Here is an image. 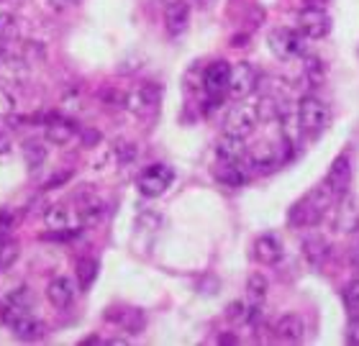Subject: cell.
Segmentation results:
<instances>
[{"instance_id":"cell-1","label":"cell","mask_w":359,"mask_h":346,"mask_svg":"<svg viewBox=\"0 0 359 346\" xmlns=\"http://www.w3.org/2000/svg\"><path fill=\"white\" fill-rule=\"evenodd\" d=\"M337 198L331 195L329 188L326 185H318V188H313L308 195H303L298 200V203L290 208V216H287V221H290L292 228H311V226H318L323 221V216H326V211L331 208V203H334Z\"/></svg>"},{"instance_id":"cell-2","label":"cell","mask_w":359,"mask_h":346,"mask_svg":"<svg viewBox=\"0 0 359 346\" xmlns=\"http://www.w3.org/2000/svg\"><path fill=\"white\" fill-rule=\"evenodd\" d=\"M295 116H298L300 131H303V136H308V139H318V136L329 128V120H331L329 106H326L321 98H316V95H303Z\"/></svg>"},{"instance_id":"cell-3","label":"cell","mask_w":359,"mask_h":346,"mask_svg":"<svg viewBox=\"0 0 359 346\" xmlns=\"http://www.w3.org/2000/svg\"><path fill=\"white\" fill-rule=\"evenodd\" d=\"M306 41L308 39L303 36L298 29H287V26L272 29L267 36V44H269V49H272V54L283 62L306 57Z\"/></svg>"},{"instance_id":"cell-4","label":"cell","mask_w":359,"mask_h":346,"mask_svg":"<svg viewBox=\"0 0 359 346\" xmlns=\"http://www.w3.org/2000/svg\"><path fill=\"white\" fill-rule=\"evenodd\" d=\"M257 126H259L257 106H255V103H247V98L236 100V106L229 108V113L224 116V134L247 139V136L255 134Z\"/></svg>"},{"instance_id":"cell-5","label":"cell","mask_w":359,"mask_h":346,"mask_svg":"<svg viewBox=\"0 0 359 346\" xmlns=\"http://www.w3.org/2000/svg\"><path fill=\"white\" fill-rule=\"evenodd\" d=\"M298 31L306 39H326L331 34V15L321 6H308L298 13Z\"/></svg>"},{"instance_id":"cell-6","label":"cell","mask_w":359,"mask_h":346,"mask_svg":"<svg viewBox=\"0 0 359 346\" xmlns=\"http://www.w3.org/2000/svg\"><path fill=\"white\" fill-rule=\"evenodd\" d=\"M172 180H175V172L167 165H151L139 174L136 185H139V193L144 198H159L165 195L167 188L172 185Z\"/></svg>"},{"instance_id":"cell-7","label":"cell","mask_w":359,"mask_h":346,"mask_svg":"<svg viewBox=\"0 0 359 346\" xmlns=\"http://www.w3.org/2000/svg\"><path fill=\"white\" fill-rule=\"evenodd\" d=\"M229 80H231V64L224 60L210 62L208 67L203 69V90L208 92L210 103L221 100L229 92Z\"/></svg>"},{"instance_id":"cell-8","label":"cell","mask_w":359,"mask_h":346,"mask_svg":"<svg viewBox=\"0 0 359 346\" xmlns=\"http://www.w3.org/2000/svg\"><path fill=\"white\" fill-rule=\"evenodd\" d=\"M257 85H259V72H257L255 64H249V62L233 64L231 80H229V95H231L233 100L249 98V95L257 90Z\"/></svg>"},{"instance_id":"cell-9","label":"cell","mask_w":359,"mask_h":346,"mask_svg":"<svg viewBox=\"0 0 359 346\" xmlns=\"http://www.w3.org/2000/svg\"><path fill=\"white\" fill-rule=\"evenodd\" d=\"M159 98H162V88L154 83H147L142 88H136L126 95L123 100V106L136 116H144V113H151L154 108L159 106Z\"/></svg>"},{"instance_id":"cell-10","label":"cell","mask_w":359,"mask_h":346,"mask_svg":"<svg viewBox=\"0 0 359 346\" xmlns=\"http://www.w3.org/2000/svg\"><path fill=\"white\" fill-rule=\"evenodd\" d=\"M349 182H352V162H349V154H339L331 162L323 185L329 188V193L334 198H341L344 193H349Z\"/></svg>"},{"instance_id":"cell-11","label":"cell","mask_w":359,"mask_h":346,"mask_svg":"<svg viewBox=\"0 0 359 346\" xmlns=\"http://www.w3.org/2000/svg\"><path fill=\"white\" fill-rule=\"evenodd\" d=\"M334 228L344 236H354L359 231V200L349 193L339 198L337 219H334Z\"/></svg>"},{"instance_id":"cell-12","label":"cell","mask_w":359,"mask_h":346,"mask_svg":"<svg viewBox=\"0 0 359 346\" xmlns=\"http://www.w3.org/2000/svg\"><path fill=\"white\" fill-rule=\"evenodd\" d=\"M255 259L264 267H275L280 259L285 256V247L283 241L277 239L275 233H262V236H257L255 241Z\"/></svg>"},{"instance_id":"cell-13","label":"cell","mask_w":359,"mask_h":346,"mask_svg":"<svg viewBox=\"0 0 359 346\" xmlns=\"http://www.w3.org/2000/svg\"><path fill=\"white\" fill-rule=\"evenodd\" d=\"M272 331L280 341H287V344H298V341L306 339V321L298 316V313H285L275 321Z\"/></svg>"},{"instance_id":"cell-14","label":"cell","mask_w":359,"mask_h":346,"mask_svg":"<svg viewBox=\"0 0 359 346\" xmlns=\"http://www.w3.org/2000/svg\"><path fill=\"white\" fill-rule=\"evenodd\" d=\"M190 26V6L187 0H170L165 6V29L170 36L185 34Z\"/></svg>"},{"instance_id":"cell-15","label":"cell","mask_w":359,"mask_h":346,"mask_svg":"<svg viewBox=\"0 0 359 346\" xmlns=\"http://www.w3.org/2000/svg\"><path fill=\"white\" fill-rule=\"evenodd\" d=\"M75 295H77V285L72 277H54L49 285H46V298L52 303L54 308H69L72 303H75Z\"/></svg>"},{"instance_id":"cell-16","label":"cell","mask_w":359,"mask_h":346,"mask_svg":"<svg viewBox=\"0 0 359 346\" xmlns=\"http://www.w3.org/2000/svg\"><path fill=\"white\" fill-rule=\"evenodd\" d=\"M44 134H46V141L49 144H54V146H65V144H69L77 136V126L69 118L52 116V118H46V123H44Z\"/></svg>"},{"instance_id":"cell-17","label":"cell","mask_w":359,"mask_h":346,"mask_svg":"<svg viewBox=\"0 0 359 346\" xmlns=\"http://www.w3.org/2000/svg\"><path fill=\"white\" fill-rule=\"evenodd\" d=\"M247 159L252 162V167H257V169H275L277 165H283L285 154L277 146H272V144H257L255 149L247 151Z\"/></svg>"},{"instance_id":"cell-18","label":"cell","mask_w":359,"mask_h":346,"mask_svg":"<svg viewBox=\"0 0 359 346\" xmlns=\"http://www.w3.org/2000/svg\"><path fill=\"white\" fill-rule=\"evenodd\" d=\"M247 144L241 136H231L224 134L216 141V157L218 162H244L247 159Z\"/></svg>"},{"instance_id":"cell-19","label":"cell","mask_w":359,"mask_h":346,"mask_svg":"<svg viewBox=\"0 0 359 346\" xmlns=\"http://www.w3.org/2000/svg\"><path fill=\"white\" fill-rule=\"evenodd\" d=\"M303 256H306V262L313 267V270H321L323 264L329 262L331 256V244L323 236H308L303 241Z\"/></svg>"},{"instance_id":"cell-20","label":"cell","mask_w":359,"mask_h":346,"mask_svg":"<svg viewBox=\"0 0 359 346\" xmlns=\"http://www.w3.org/2000/svg\"><path fill=\"white\" fill-rule=\"evenodd\" d=\"M213 177H216L221 185H226V188H241V185L249 180L241 162H221V165L216 167Z\"/></svg>"},{"instance_id":"cell-21","label":"cell","mask_w":359,"mask_h":346,"mask_svg":"<svg viewBox=\"0 0 359 346\" xmlns=\"http://www.w3.org/2000/svg\"><path fill=\"white\" fill-rule=\"evenodd\" d=\"M0 77L8 83H23L29 77V64L21 57L6 54V57H0Z\"/></svg>"},{"instance_id":"cell-22","label":"cell","mask_w":359,"mask_h":346,"mask_svg":"<svg viewBox=\"0 0 359 346\" xmlns=\"http://www.w3.org/2000/svg\"><path fill=\"white\" fill-rule=\"evenodd\" d=\"M97 259L93 256H83V259H77V267H75V275H77V287L80 290H90L93 282L97 279Z\"/></svg>"},{"instance_id":"cell-23","label":"cell","mask_w":359,"mask_h":346,"mask_svg":"<svg viewBox=\"0 0 359 346\" xmlns=\"http://www.w3.org/2000/svg\"><path fill=\"white\" fill-rule=\"evenodd\" d=\"M23 159H26V167H29L31 172H39L46 162V146L44 141H39V139H31V141L23 144Z\"/></svg>"},{"instance_id":"cell-24","label":"cell","mask_w":359,"mask_h":346,"mask_svg":"<svg viewBox=\"0 0 359 346\" xmlns=\"http://www.w3.org/2000/svg\"><path fill=\"white\" fill-rule=\"evenodd\" d=\"M267 290H269V279L264 277L262 272H255V275H249V279H247V298H249V303H264V298H267Z\"/></svg>"},{"instance_id":"cell-25","label":"cell","mask_w":359,"mask_h":346,"mask_svg":"<svg viewBox=\"0 0 359 346\" xmlns=\"http://www.w3.org/2000/svg\"><path fill=\"white\" fill-rule=\"evenodd\" d=\"M341 300H344V308L349 313V318H359V277L346 282L344 290H341Z\"/></svg>"},{"instance_id":"cell-26","label":"cell","mask_w":359,"mask_h":346,"mask_svg":"<svg viewBox=\"0 0 359 346\" xmlns=\"http://www.w3.org/2000/svg\"><path fill=\"white\" fill-rule=\"evenodd\" d=\"M18 254H21V247H18V241L13 239H0V270H11L15 264V259H18Z\"/></svg>"},{"instance_id":"cell-27","label":"cell","mask_w":359,"mask_h":346,"mask_svg":"<svg viewBox=\"0 0 359 346\" xmlns=\"http://www.w3.org/2000/svg\"><path fill=\"white\" fill-rule=\"evenodd\" d=\"M18 36V18L11 11H0V41H13Z\"/></svg>"},{"instance_id":"cell-28","label":"cell","mask_w":359,"mask_h":346,"mask_svg":"<svg viewBox=\"0 0 359 346\" xmlns=\"http://www.w3.org/2000/svg\"><path fill=\"white\" fill-rule=\"evenodd\" d=\"M121 326H123L128 333H142V328H144L142 310H123V313H121Z\"/></svg>"},{"instance_id":"cell-29","label":"cell","mask_w":359,"mask_h":346,"mask_svg":"<svg viewBox=\"0 0 359 346\" xmlns=\"http://www.w3.org/2000/svg\"><path fill=\"white\" fill-rule=\"evenodd\" d=\"M15 223H18V213H15V208H11V205L0 208V239H6L8 233L13 231Z\"/></svg>"},{"instance_id":"cell-30","label":"cell","mask_w":359,"mask_h":346,"mask_svg":"<svg viewBox=\"0 0 359 346\" xmlns=\"http://www.w3.org/2000/svg\"><path fill=\"white\" fill-rule=\"evenodd\" d=\"M300 60H303V72H306L313 83L323 80V72H326V69H323V62L318 60V57H308L306 54V57H300Z\"/></svg>"},{"instance_id":"cell-31","label":"cell","mask_w":359,"mask_h":346,"mask_svg":"<svg viewBox=\"0 0 359 346\" xmlns=\"http://www.w3.org/2000/svg\"><path fill=\"white\" fill-rule=\"evenodd\" d=\"M6 303H8V305H18V308H31L29 287L21 285V287H15V290H11V293L6 295Z\"/></svg>"},{"instance_id":"cell-32","label":"cell","mask_w":359,"mask_h":346,"mask_svg":"<svg viewBox=\"0 0 359 346\" xmlns=\"http://www.w3.org/2000/svg\"><path fill=\"white\" fill-rule=\"evenodd\" d=\"M15 111V98L11 92L0 85V118H8V116H13Z\"/></svg>"},{"instance_id":"cell-33","label":"cell","mask_w":359,"mask_h":346,"mask_svg":"<svg viewBox=\"0 0 359 346\" xmlns=\"http://www.w3.org/2000/svg\"><path fill=\"white\" fill-rule=\"evenodd\" d=\"M344 339H346V344L359 346V318H349L346 331H344Z\"/></svg>"},{"instance_id":"cell-34","label":"cell","mask_w":359,"mask_h":346,"mask_svg":"<svg viewBox=\"0 0 359 346\" xmlns=\"http://www.w3.org/2000/svg\"><path fill=\"white\" fill-rule=\"evenodd\" d=\"M49 3V8H52L54 13H65V11H69V8L75 6L77 0H46Z\"/></svg>"},{"instance_id":"cell-35","label":"cell","mask_w":359,"mask_h":346,"mask_svg":"<svg viewBox=\"0 0 359 346\" xmlns=\"http://www.w3.org/2000/svg\"><path fill=\"white\" fill-rule=\"evenodd\" d=\"M69 174H72V172H60V174H54L52 180H46V185H44V188H46V190L60 188L62 182H67V180H69Z\"/></svg>"},{"instance_id":"cell-36","label":"cell","mask_w":359,"mask_h":346,"mask_svg":"<svg viewBox=\"0 0 359 346\" xmlns=\"http://www.w3.org/2000/svg\"><path fill=\"white\" fill-rule=\"evenodd\" d=\"M8 149H11V136H8L6 131L0 128V154H6Z\"/></svg>"},{"instance_id":"cell-37","label":"cell","mask_w":359,"mask_h":346,"mask_svg":"<svg viewBox=\"0 0 359 346\" xmlns=\"http://www.w3.org/2000/svg\"><path fill=\"white\" fill-rule=\"evenodd\" d=\"M218 341H221V344H233V341H236V339H233V336H221V339H218Z\"/></svg>"}]
</instances>
